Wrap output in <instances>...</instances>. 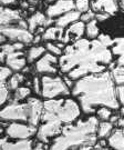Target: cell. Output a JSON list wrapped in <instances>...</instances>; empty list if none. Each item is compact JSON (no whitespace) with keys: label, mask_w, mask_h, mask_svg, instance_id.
Masks as SVG:
<instances>
[{"label":"cell","mask_w":124,"mask_h":150,"mask_svg":"<svg viewBox=\"0 0 124 150\" xmlns=\"http://www.w3.org/2000/svg\"><path fill=\"white\" fill-rule=\"evenodd\" d=\"M65 29L58 26H50L42 32V41H62Z\"/></svg>","instance_id":"20"},{"label":"cell","mask_w":124,"mask_h":150,"mask_svg":"<svg viewBox=\"0 0 124 150\" xmlns=\"http://www.w3.org/2000/svg\"><path fill=\"white\" fill-rule=\"evenodd\" d=\"M115 64L121 66V67H124V54L118 56V59H116V61H115Z\"/></svg>","instance_id":"39"},{"label":"cell","mask_w":124,"mask_h":150,"mask_svg":"<svg viewBox=\"0 0 124 150\" xmlns=\"http://www.w3.org/2000/svg\"><path fill=\"white\" fill-rule=\"evenodd\" d=\"M109 70L111 71L116 86L118 85H124V67L118 66V64H115V62H112L109 66Z\"/></svg>","instance_id":"23"},{"label":"cell","mask_w":124,"mask_h":150,"mask_svg":"<svg viewBox=\"0 0 124 150\" xmlns=\"http://www.w3.org/2000/svg\"><path fill=\"white\" fill-rule=\"evenodd\" d=\"M114 129V123L110 120H100L97 126V137L99 139H105L111 134Z\"/></svg>","instance_id":"22"},{"label":"cell","mask_w":124,"mask_h":150,"mask_svg":"<svg viewBox=\"0 0 124 150\" xmlns=\"http://www.w3.org/2000/svg\"><path fill=\"white\" fill-rule=\"evenodd\" d=\"M31 95V89L29 87H18L13 91V100L15 101H23L28 99Z\"/></svg>","instance_id":"26"},{"label":"cell","mask_w":124,"mask_h":150,"mask_svg":"<svg viewBox=\"0 0 124 150\" xmlns=\"http://www.w3.org/2000/svg\"><path fill=\"white\" fill-rule=\"evenodd\" d=\"M80 18H81V12H79L76 9H74V10L69 11V12H67L64 15L60 16L59 18L54 19V25L58 26V27L65 29V28L69 27L70 25H72L73 22L80 20Z\"/></svg>","instance_id":"19"},{"label":"cell","mask_w":124,"mask_h":150,"mask_svg":"<svg viewBox=\"0 0 124 150\" xmlns=\"http://www.w3.org/2000/svg\"><path fill=\"white\" fill-rule=\"evenodd\" d=\"M100 120L97 116H89L86 119L78 120L62 128V132L50 144L49 149H94L97 142V126Z\"/></svg>","instance_id":"3"},{"label":"cell","mask_w":124,"mask_h":150,"mask_svg":"<svg viewBox=\"0 0 124 150\" xmlns=\"http://www.w3.org/2000/svg\"><path fill=\"white\" fill-rule=\"evenodd\" d=\"M44 46H46V48H47V50H48L49 52L55 54L58 57H60L61 54H63V50H64V49H62L61 47H59V45L55 42V41H47V42L44 43Z\"/></svg>","instance_id":"30"},{"label":"cell","mask_w":124,"mask_h":150,"mask_svg":"<svg viewBox=\"0 0 124 150\" xmlns=\"http://www.w3.org/2000/svg\"><path fill=\"white\" fill-rule=\"evenodd\" d=\"M108 146L112 149L124 150V128L118 127L108 137Z\"/></svg>","instance_id":"18"},{"label":"cell","mask_w":124,"mask_h":150,"mask_svg":"<svg viewBox=\"0 0 124 150\" xmlns=\"http://www.w3.org/2000/svg\"><path fill=\"white\" fill-rule=\"evenodd\" d=\"M47 51H48V50L46 48V46L34 45L32 47H30V48L27 50V52H26L28 64H34V62H36L37 60L40 59Z\"/></svg>","instance_id":"21"},{"label":"cell","mask_w":124,"mask_h":150,"mask_svg":"<svg viewBox=\"0 0 124 150\" xmlns=\"http://www.w3.org/2000/svg\"><path fill=\"white\" fill-rule=\"evenodd\" d=\"M71 93L78 100L82 112L89 116L103 106L113 110L121 108L116 93V83L109 69L76 80Z\"/></svg>","instance_id":"2"},{"label":"cell","mask_w":124,"mask_h":150,"mask_svg":"<svg viewBox=\"0 0 124 150\" xmlns=\"http://www.w3.org/2000/svg\"><path fill=\"white\" fill-rule=\"evenodd\" d=\"M8 26H20L28 28V22L22 18L20 11L12 9L7 6H1L0 8V27Z\"/></svg>","instance_id":"9"},{"label":"cell","mask_w":124,"mask_h":150,"mask_svg":"<svg viewBox=\"0 0 124 150\" xmlns=\"http://www.w3.org/2000/svg\"><path fill=\"white\" fill-rule=\"evenodd\" d=\"M23 80H25L23 74H21L20 71H16V72L8 79V82H7V83H8V87H9L10 90L15 91L18 87H20V85L23 82Z\"/></svg>","instance_id":"25"},{"label":"cell","mask_w":124,"mask_h":150,"mask_svg":"<svg viewBox=\"0 0 124 150\" xmlns=\"http://www.w3.org/2000/svg\"><path fill=\"white\" fill-rule=\"evenodd\" d=\"M109 18H111V16L108 15V13H104V12H97V15H95V19L99 22L105 21V20H108Z\"/></svg>","instance_id":"37"},{"label":"cell","mask_w":124,"mask_h":150,"mask_svg":"<svg viewBox=\"0 0 124 150\" xmlns=\"http://www.w3.org/2000/svg\"><path fill=\"white\" fill-rule=\"evenodd\" d=\"M112 62L111 48L103 46L97 39L83 37L65 46L59 57V69L76 81L84 76L108 70Z\"/></svg>","instance_id":"1"},{"label":"cell","mask_w":124,"mask_h":150,"mask_svg":"<svg viewBox=\"0 0 124 150\" xmlns=\"http://www.w3.org/2000/svg\"><path fill=\"white\" fill-rule=\"evenodd\" d=\"M76 9L74 0H55L46 9V15L51 19H57L60 16Z\"/></svg>","instance_id":"12"},{"label":"cell","mask_w":124,"mask_h":150,"mask_svg":"<svg viewBox=\"0 0 124 150\" xmlns=\"http://www.w3.org/2000/svg\"><path fill=\"white\" fill-rule=\"evenodd\" d=\"M59 68V58L58 56L47 51L39 60L36 61L34 69L38 74L42 75H57Z\"/></svg>","instance_id":"10"},{"label":"cell","mask_w":124,"mask_h":150,"mask_svg":"<svg viewBox=\"0 0 124 150\" xmlns=\"http://www.w3.org/2000/svg\"><path fill=\"white\" fill-rule=\"evenodd\" d=\"M84 36H85V22H83L82 20H78L70 25L68 28H65L62 42L69 45V43L81 39Z\"/></svg>","instance_id":"14"},{"label":"cell","mask_w":124,"mask_h":150,"mask_svg":"<svg viewBox=\"0 0 124 150\" xmlns=\"http://www.w3.org/2000/svg\"><path fill=\"white\" fill-rule=\"evenodd\" d=\"M95 15H97V12H94V11L90 9L89 11H86L84 13H81V18H80V20H82L83 22H89L93 20V19H95Z\"/></svg>","instance_id":"34"},{"label":"cell","mask_w":124,"mask_h":150,"mask_svg":"<svg viewBox=\"0 0 124 150\" xmlns=\"http://www.w3.org/2000/svg\"><path fill=\"white\" fill-rule=\"evenodd\" d=\"M119 118H120V116H118V115H112V117L110 118V121H111L112 123H114V125H116Z\"/></svg>","instance_id":"40"},{"label":"cell","mask_w":124,"mask_h":150,"mask_svg":"<svg viewBox=\"0 0 124 150\" xmlns=\"http://www.w3.org/2000/svg\"><path fill=\"white\" fill-rule=\"evenodd\" d=\"M71 93L70 87L64 78L57 75H43L41 77V97L44 99H53L68 97Z\"/></svg>","instance_id":"6"},{"label":"cell","mask_w":124,"mask_h":150,"mask_svg":"<svg viewBox=\"0 0 124 150\" xmlns=\"http://www.w3.org/2000/svg\"><path fill=\"white\" fill-rule=\"evenodd\" d=\"M4 64L13 71H22L28 64L26 52H23L22 50H17L11 54H8L6 56Z\"/></svg>","instance_id":"17"},{"label":"cell","mask_w":124,"mask_h":150,"mask_svg":"<svg viewBox=\"0 0 124 150\" xmlns=\"http://www.w3.org/2000/svg\"><path fill=\"white\" fill-rule=\"evenodd\" d=\"M97 40L102 43L103 46H105L108 48H111L114 45V38H112L108 33H100L97 37Z\"/></svg>","instance_id":"33"},{"label":"cell","mask_w":124,"mask_h":150,"mask_svg":"<svg viewBox=\"0 0 124 150\" xmlns=\"http://www.w3.org/2000/svg\"><path fill=\"white\" fill-rule=\"evenodd\" d=\"M76 9L81 13H84L91 9V0H74Z\"/></svg>","instance_id":"31"},{"label":"cell","mask_w":124,"mask_h":150,"mask_svg":"<svg viewBox=\"0 0 124 150\" xmlns=\"http://www.w3.org/2000/svg\"><path fill=\"white\" fill-rule=\"evenodd\" d=\"M43 111V101L37 97H29L27 101L20 102L12 100L2 107L0 119L5 122L22 121L39 126Z\"/></svg>","instance_id":"5"},{"label":"cell","mask_w":124,"mask_h":150,"mask_svg":"<svg viewBox=\"0 0 124 150\" xmlns=\"http://www.w3.org/2000/svg\"><path fill=\"white\" fill-rule=\"evenodd\" d=\"M116 93H118V99H119L120 105L124 107V85L116 86Z\"/></svg>","instance_id":"35"},{"label":"cell","mask_w":124,"mask_h":150,"mask_svg":"<svg viewBox=\"0 0 124 150\" xmlns=\"http://www.w3.org/2000/svg\"><path fill=\"white\" fill-rule=\"evenodd\" d=\"M7 137L12 139H31L37 136L38 126L22 121H11L6 125V128L2 129Z\"/></svg>","instance_id":"7"},{"label":"cell","mask_w":124,"mask_h":150,"mask_svg":"<svg viewBox=\"0 0 124 150\" xmlns=\"http://www.w3.org/2000/svg\"><path fill=\"white\" fill-rule=\"evenodd\" d=\"M0 149L2 150H30L33 149V141L31 139H12L7 136L0 138Z\"/></svg>","instance_id":"15"},{"label":"cell","mask_w":124,"mask_h":150,"mask_svg":"<svg viewBox=\"0 0 124 150\" xmlns=\"http://www.w3.org/2000/svg\"><path fill=\"white\" fill-rule=\"evenodd\" d=\"M97 117L99 118V120H110V118L113 115V109L109 107H100L97 109Z\"/></svg>","instance_id":"29"},{"label":"cell","mask_w":124,"mask_h":150,"mask_svg":"<svg viewBox=\"0 0 124 150\" xmlns=\"http://www.w3.org/2000/svg\"><path fill=\"white\" fill-rule=\"evenodd\" d=\"M82 109L74 99L71 98H53L43 101L41 122H52L59 126H65L76 121Z\"/></svg>","instance_id":"4"},{"label":"cell","mask_w":124,"mask_h":150,"mask_svg":"<svg viewBox=\"0 0 124 150\" xmlns=\"http://www.w3.org/2000/svg\"><path fill=\"white\" fill-rule=\"evenodd\" d=\"M17 1H18V0H0L1 6H7V7H10V6L16 5Z\"/></svg>","instance_id":"38"},{"label":"cell","mask_w":124,"mask_h":150,"mask_svg":"<svg viewBox=\"0 0 124 150\" xmlns=\"http://www.w3.org/2000/svg\"><path fill=\"white\" fill-rule=\"evenodd\" d=\"M91 9L94 12H104L111 17L121 10L119 0H91Z\"/></svg>","instance_id":"16"},{"label":"cell","mask_w":124,"mask_h":150,"mask_svg":"<svg viewBox=\"0 0 124 150\" xmlns=\"http://www.w3.org/2000/svg\"><path fill=\"white\" fill-rule=\"evenodd\" d=\"M33 91L37 95H41V78L40 79L38 77L33 78Z\"/></svg>","instance_id":"36"},{"label":"cell","mask_w":124,"mask_h":150,"mask_svg":"<svg viewBox=\"0 0 124 150\" xmlns=\"http://www.w3.org/2000/svg\"><path fill=\"white\" fill-rule=\"evenodd\" d=\"M46 1H47V2H51V4H52V2H54L55 0H46Z\"/></svg>","instance_id":"42"},{"label":"cell","mask_w":124,"mask_h":150,"mask_svg":"<svg viewBox=\"0 0 124 150\" xmlns=\"http://www.w3.org/2000/svg\"><path fill=\"white\" fill-rule=\"evenodd\" d=\"M0 35L10 42H23L29 45L33 41V33L29 28L20 27V26H8V27H0Z\"/></svg>","instance_id":"8"},{"label":"cell","mask_w":124,"mask_h":150,"mask_svg":"<svg viewBox=\"0 0 124 150\" xmlns=\"http://www.w3.org/2000/svg\"><path fill=\"white\" fill-rule=\"evenodd\" d=\"M62 128H63L62 126L52 122H41L38 126V132L36 136L37 140L50 144L51 139H54L62 132Z\"/></svg>","instance_id":"13"},{"label":"cell","mask_w":124,"mask_h":150,"mask_svg":"<svg viewBox=\"0 0 124 150\" xmlns=\"http://www.w3.org/2000/svg\"><path fill=\"white\" fill-rule=\"evenodd\" d=\"M113 56H120L124 54V37L114 38V45L111 47Z\"/></svg>","instance_id":"27"},{"label":"cell","mask_w":124,"mask_h":150,"mask_svg":"<svg viewBox=\"0 0 124 150\" xmlns=\"http://www.w3.org/2000/svg\"><path fill=\"white\" fill-rule=\"evenodd\" d=\"M101 33L100 27H99V21L97 19H93L91 21L85 23V37L89 39H97L99 35Z\"/></svg>","instance_id":"24"},{"label":"cell","mask_w":124,"mask_h":150,"mask_svg":"<svg viewBox=\"0 0 124 150\" xmlns=\"http://www.w3.org/2000/svg\"><path fill=\"white\" fill-rule=\"evenodd\" d=\"M13 75V70L8 66H1L0 68V82H8V79Z\"/></svg>","instance_id":"32"},{"label":"cell","mask_w":124,"mask_h":150,"mask_svg":"<svg viewBox=\"0 0 124 150\" xmlns=\"http://www.w3.org/2000/svg\"><path fill=\"white\" fill-rule=\"evenodd\" d=\"M10 89L7 82H0V105L5 106V103L10 99Z\"/></svg>","instance_id":"28"},{"label":"cell","mask_w":124,"mask_h":150,"mask_svg":"<svg viewBox=\"0 0 124 150\" xmlns=\"http://www.w3.org/2000/svg\"><path fill=\"white\" fill-rule=\"evenodd\" d=\"M28 28L32 33H42L46 28L52 26L54 23V19L49 18L46 13L41 11H36L28 18Z\"/></svg>","instance_id":"11"},{"label":"cell","mask_w":124,"mask_h":150,"mask_svg":"<svg viewBox=\"0 0 124 150\" xmlns=\"http://www.w3.org/2000/svg\"><path fill=\"white\" fill-rule=\"evenodd\" d=\"M119 6H120V9L124 12V0H119Z\"/></svg>","instance_id":"41"}]
</instances>
